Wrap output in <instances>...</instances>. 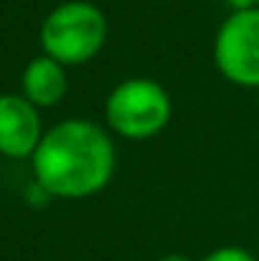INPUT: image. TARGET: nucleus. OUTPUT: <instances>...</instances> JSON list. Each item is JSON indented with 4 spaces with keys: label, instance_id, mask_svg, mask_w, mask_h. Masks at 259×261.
I'll return each instance as SVG.
<instances>
[{
    "label": "nucleus",
    "instance_id": "f03ea898",
    "mask_svg": "<svg viewBox=\"0 0 259 261\" xmlns=\"http://www.w3.org/2000/svg\"><path fill=\"white\" fill-rule=\"evenodd\" d=\"M109 23L104 10L91 0H66L59 3L41 23L38 41L41 51L59 64L84 66L97 59L107 43Z\"/></svg>",
    "mask_w": 259,
    "mask_h": 261
},
{
    "label": "nucleus",
    "instance_id": "1a4fd4ad",
    "mask_svg": "<svg viewBox=\"0 0 259 261\" xmlns=\"http://www.w3.org/2000/svg\"><path fill=\"white\" fill-rule=\"evenodd\" d=\"M158 261H193V259L185 256V254H166L163 259H158Z\"/></svg>",
    "mask_w": 259,
    "mask_h": 261
},
{
    "label": "nucleus",
    "instance_id": "f257e3e1",
    "mask_svg": "<svg viewBox=\"0 0 259 261\" xmlns=\"http://www.w3.org/2000/svg\"><path fill=\"white\" fill-rule=\"evenodd\" d=\"M36 188L49 198L82 200L102 193L117 170L112 132L91 119L72 117L46 129L31 158Z\"/></svg>",
    "mask_w": 259,
    "mask_h": 261
},
{
    "label": "nucleus",
    "instance_id": "6e6552de",
    "mask_svg": "<svg viewBox=\"0 0 259 261\" xmlns=\"http://www.w3.org/2000/svg\"><path fill=\"white\" fill-rule=\"evenodd\" d=\"M226 5L234 10H249V8H259V0H226Z\"/></svg>",
    "mask_w": 259,
    "mask_h": 261
},
{
    "label": "nucleus",
    "instance_id": "423d86ee",
    "mask_svg": "<svg viewBox=\"0 0 259 261\" xmlns=\"http://www.w3.org/2000/svg\"><path fill=\"white\" fill-rule=\"evenodd\" d=\"M66 91H69V76L64 64H59L46 54L26 64L20 74V94L31 104H36L38 109H51L66 96Z\"/></svg>",
    "mask_w": 259,
    "mask_h": 261
},
{
    "label": "nucleus",
    "instance_id": "20e7f679",
    "mask_svg": "<svg viewBox=\"0 0 259 261\" xmlns=\"http://www.w3.org/2000/svg\"><path fill=\"white\" fill-rule=\"evenodd\" d=\"M219 74L242 89H259V8L234 10L214 36Z\"/></svg>",
    "mask_w": 259,
    "mask_h": 261
},
{
    "label": "nucleus",
    "instance_id": "7ed1b4c3",
    "mask_svg": "<svg viewBox=\"0 0 259 261\" xmlns=\"http://www.w3.org/2000/svg\"><path fill=\"white\" fill-rule=\"evenodd\" d=\"M171 117L173 99L168 89L150 76L122 79L104 99V124L122 140H153L171 124Z\"/></svg>",
    "mask_w": 259,
    "mask_h": 261
},
{
    "label": "nucleus",
    "instance_id": "0eeeda50",
    "mask_svg": "<svg viewBox=\"0 0 259 261\" xmlns=\"http://www.w3.org/2000/svg\"><path fill=\"white\" fill-rule=\"evenodd\" d=\"M201 261H257V256L242 246H219V249L208 251Z\"/></svg>",
    "mask_w": 259,
    "mask_h": 261
},
{
    "label": "nucleus",
    "instance_id": "39448f33",
    "mask_svg": "<svg viewBox=\"0 0 259 261\" xmlns=\"http://www.w3.org/2000/svg\"><path fill=\"white\" fill-rule=\"evenodd\" d=\"M46 129L41 109L23 94H0V155L8 160L33 158Z\"/></svg>",
    "mask_w": 259,
    "mask_h": 261
}]
</instances>
